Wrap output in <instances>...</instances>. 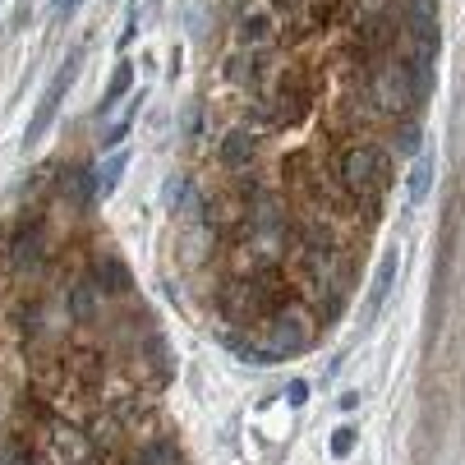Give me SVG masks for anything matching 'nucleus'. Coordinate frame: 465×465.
<instances>
[{"instance_id": "nucleus-8", "label": "nucleus", "mask_w": 465, "mask_h": 465, "mask_svg": "<svg viewBox=\"0 0 465 465\" xmlns=\"http://www.w3.org/2000/svg\"><path fill=\"white\" fill-rule=\"evenodd\" d=\"M42 253H46V240H42L37 226H28V231L15 235V244H10V268H15V272H33L37 262H42Z\"/></svg>"}, {"instance_id": "nucleus-19", "label": "nucleus", "mask_w": 465, "mask_h": 465, "mask_svg": "<svg viewBox=\"0 0 465 465\" xmlns=\"http://www.w3.org/2000/svg\"><path fill=\"white\" fill-rule=\"evenodd\" d=\"M272 5H277V10H286V5H291V0H272Z\"/></svg>"}, {"instance_id": "nucleus-12", "label": "nucleus", "mask_w": 465, "mask_h": 465, "mask_svg": "<svg viewBox=\"0 0 465 465\" xmlns=\"http://www.w3.org/2000/svg\"><path fill=\"white\" fill-rule=\"evenodd\" d=\"M240 33H244V42H262V37L272 33V19H244Z\"/></svg>"}, {"instance_id": "nucleus-5", "label": "nucleus", "mask_w": 465, "mask_h": 465, "mask_svg": "<svg viewBox=\"0 0 465 465\" xmlns=\"http://www.w3.org/2000/svg\"><path fill=\"white\" fill-rule=\"evenodd\" d=\"M396 268H401V253L387 244V249H382V262H378V277H373V286H369V300H364V318H373V313L387 304V295H391V286H396Z\"/></svg>"}, {"instance_id": "nucleus-2", "label": "nucleus", "mask_w": 465, "mask_h": 465, "mask_svg": "<svg viewBox=\"0 0 465 465\" xmlns=\"http://www.w3.org/2000/svg\"><path fill=\"white\" fill-rule=\"evenodd\" d=\"M341 184L355 203H373V198L387 189V153L373 143H355L341 153Z\"/></svg>"}, {"instance_id": "nucleus-10", "label": "nucleus", "mask_w": 465, "mask_h": 465, "mask_svg": "<svg viewBox=\"0 0 465 465\" xmlns=\"http://www.w3.org/2000/svg\"><path fill=\"white\" fill-rule=\"evenodd\" d=\"M429 193H433V157L424 153V157L411 166V198H415V203H424Z\"/></svg>"}, {"instance_id": "nucleus-6", "label": "nucleus", "mask_w": 465, "mask_h": 465, "mask_svg": "<svg viewBox=\"0 0 465 465\" xmlns=\"http://www.w3.org/2000/svg\"><path fill=\"white\" fill-rule=\"evenodd\" d=\"M253 153H258V139H253V129L235 124L231 134L222 139V153H217V162H222V166H231V171H240V166H249V162H253Z\"/></svg>"}, {"instance_id": "nucleus-14", "label": "nucleus", "mask_w": 465, "mask_h": 465, "mask_svg": "<svg viewBox=\"0 0 465 465\" xmlns=\"http://www.w3.org/2000/svg\"><path fill=\"white\" fill-rule=\"evenodd\" d=\"M355 447V429H337L331 433V456H346Z\"/></svg>"}, {"instance_id": "nucleus-16", "label": "nucleus", "mask_w": 465, "mask_h": 465, "mask_svg": "<svg viewBox=\"0 0 465 465\" xmlns=\"http://www.w3.org/2000/svg\"><path fill=\"white\" fill-rule=\"evenodd\" d=\"M79 5H84V0H51V19H70Z\"/></svg>"}, {"instance_id": "nucleus-15", "label": "nucleus", "mask_w": 465, "mask_h": 465, "mask_svg": "<svg viewBox=\"0 0 465 465\" xmlns=\"http://www.w3.org/2000/svg\"><path fill=\"white\" fill-rule=\"evenodd\" d=\"M102 282H106L111 291H120V286H129V277H124V268H120V262H106V268H102Z\"/></svg>"}, {"instance_id": "nucleus-1", "label": "nucleus", "mask_w": 465, "mask_h": 465, "mask_svg": "<svg viewBox=\"0 0 465 465\" xmlns=\"http://www.w3.org/2000/svg\"><path fill=\"white\" fill-rule=\"evenodd\" d=\"M415 97H420V74L411 70L401 55H387L378 70L369 74V102L382 115H406L415 106Z\"/></svg>"}, {"instance_id": "nucleus-13", "label": "nucleus", "mask_w": 465, "mask_h": 465, "mask_svg": "<svg viewBox=\"0 0 465 465\" xmlns=\"http://www.w3.org/2000/svg\"><path fill=\"white\" fill-rule=\"evenodd\" d=\"M139 106H143V97H134V106H129V111H124V120H120V124L111 129V134H106V143H120V139L129 134V120H134V115H139Z\"/></svg>"}, {"instance_id": "nucleus-9", "label": "nucleus", "mask_w": 465, "mask_h": 465, "mask_svg": "<svg viewBox=\"0 0 465 465\" xmlns=\"http://www.w3.org/2000/svg\"><path fill=\"white\" fill-rule=\"evenodd\" d=\"M129 88H134V64L120 60V64H115V74H111V84H106V93H102V102H97V115H106Z\"/></svg>"}, {"instance_id": "nucleus-11", "label": "nucleus", "mask_w": 465, "mask_h": 465, "mask_svg": "<svg viewBox=\"0 0 465 465\" xmlns=\"http://www.w3.org/2000/svg\"><path fill=\"white\" fill-rule=\"evenodd\" d=\"M139 465H175V451L162 447V442H153V447H143V460Z\"/></svg>"}, {"instance_id": "nucleus-20", "label": "nucleus", "mask_w": 465, "mask_h": 465, "mask_svg": "<svg viewBox=\"0 0 465 465\" xmlns=\"http://www.w3.org/2000/svg\"><path fill=\"white\" fill-rule=\"evenodd\" d=\"M235 5H244V0H235Z\"/></svg>"}, {"instance_id": "nucleus-18", "label": "nucleus", "mask_w": 465, "mask_h": 465, "mask_svg": "<svg viewBox=\"0 0 465 465\" xmlns=\"http://www.w3.org/2000/svg\"><path fill=\"white\" fill-rule=\"evenodd\" d=\"M304 396H309V387H304V382H295V387L286 391V401H291V406H304Z\"/></svg>"}, {"instance_id": "nucleus-7", "label": "nucleus", "mask_w": 465, "mask_h": 465, "mask_svg": "<svg viewBox=\"0 0 465 465\" xmlns=\"http://www.w3.org/2000/svg\"><path fill=\"white\" fill-rule=\"evenodd\" d=\"M124 166H129V153H106L102 162H97V171H93V180H84V189L93 193V198H106L115 184H120V175H124Z\"/></svg>"}, {"instance_id": "nucleus-4", "label": "nucleus", "mask_w": 465, "mask_h": 465, "mask_svg": "<svg viewBox=\"0 0 465 465\" xmlns=\"http://www.w3.org/2000/svg\"><path fill=\"white\" fill-rule=\"evenodd\" d=\"M79 64H84V51H70V60L55 70V79H51V88H46V97L37 102V111H33V124H28V134H24V148H37L42 139H46V129H51V120H55V111H60V102H64V93H70V84H74V74H79Z\"/></svg>"}, {"instance_id": "nucleus-3", "label": "nucleus", "mask_w": 465, "mask_h": 465, "mask_svg": "<svg viewBox=\"0 0 465 465\" xmlns=\"http://www.w3.org/2000/svg\"><path fill=\"white\" fill-rule=\"evenodd\" d=\"M313 341V318L295 304L277 309L272 322H268V351H258L253 364H282V360H295L300 351H309Z\"/></svg>"}, {"instance_id": "nucleus-17", "label": "nucleus", "mask_w": 465, "mask_h": 465, "mask_svg": "<svg viewBox=\"0 0 465 465\" xmlns=\"http://www.w3.org/2000/svg\"><path fill=\"white\" fill-rule=\"evenodd\" d=\"M93 309V295H84V286H74V313H88Z\"/></svg>"}]
</instances>
